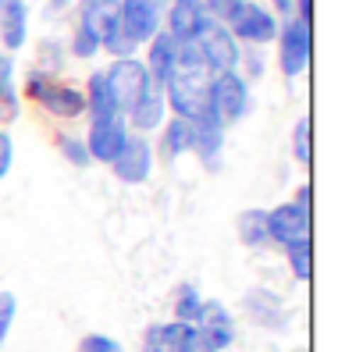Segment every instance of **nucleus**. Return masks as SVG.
<instances>
[{
  "label": "nucleus",
  "mask_w": 363,
  "mask_h": 352,
  "mask_svg": "<svg viewBox=\"0 0 363 352\" xmlns=\"http://www.w3.org/2000/svg\"><path fill=\"white\" fill-rule=\"evenodd\" d=\"M104 75H107V86H111L114 103H118L121 114H128L146 93L157 89L153 79H150V72H146V64H143L139 57H114Z\"/></svg>",
  "instance_id": "1"
},
{
  "label": "nucleus",
  "mask_w": 363,
  "mask_h": 352,
  "mask_svg": "<svg viewBox=\"0 0 363 352\" xmlns=\"http://www.w3.org/2000/svg\"><path fill=\"white\" fill-rule=\"evenodd\" d=\"M207 110L221 121V125H235L246 118L250 110V86L239 72H221V75H211V86H207Z\"/></svg>",
  "instance_id": "2"
},
{
  "label": "nucleus",
  "mask_w": 363,
  "mask_h": 352,
  "mask_svg": "<svg viewBox=\"0 0 363 352\" xmlns=\"http://www.w3.org/2000/svg\"><path fill=\"white\" fill-rule=\"evenodd\" d=\"M278 68L285 79H299L310 68V50H313V36H310V22L299 18H285L278 25Z\"/></svg>",
  "instance_id": "3"
},
{
  "label": "nucleus",
  "mask_w": 363,
  "mask_h": 352,
  "mask_svg": "<svg viewBox=\"0 0 363 352\" xmlns=\"http://www.w3.org/2000/svg\"><path fill=\"white\" fill-rule=\"evenodd\" d=\"M26 89H29V96H33L43 110H50V114H57V118H79V114H86V96H82V89L65 86V82L50 79L47 72H33L29 82H26Z\"/></svg>",
  "instance_id": "4"
},
{
  "label": "nucleus",
  "mask_w": 363,
  "mask_h": 352,
  "mask_svg": "<svg viewBox=\"0 0 363 352\" xmlns=\"http://www.w3.org/2000/svg\"><path fill=\"white\" fill-rule=\"evenodd\" d=\"M114 15H118L121 33L135 47L139 43H150L164 29V8H160V0H118Z\"/></svg>",
  "instance_id": "5"
},
{
  "label": "nucleus",
  "mask_w": 363,
  "mask_h": 352,
  "mask_svg": "<svg viewBox=\"0 0 363 352\" xmlns=\"http://www.w3.org/2000/svg\"><path fill=\"white\" fill-rule=\"evenodd\" d=\"M196 50H200V61L211 75H221V72H235V64L242 61V50H239V40L228 33L225 22H211L200 40H196Z\"/></svg>",
  "instance_id": "6"
},
{
  "label": "nucleus",
  "mask_w": 363,
  "mask_h": 352,
  "mask_svg": "<svg viewBox=\"0 0 363 352\" xmlns=\"http://www.w3.org/2000/svg\"><path fill=\"white\" fill-rule=\"evenodd\" d=\"M228 33L239 40V43H250V47H267L274 43L278 36V18L264 8V4H253V0H242L239 11L225 22Z\"/></svg>",
  "instance_id": "7"
},
{
  "label": "nucleus",
  "mask_w": 363,
  "mask_h": 352,
  "mask_svg": "<svg viewBox=\"0 0 363 352\" xmlns=\"http://www.w3.org/2000/svg\"><path fill=\"white\" fill-rule=\"evenodd\" d=\"M111 171L118 174V178L125 186H143L150 178V171H153V142L143 135V132H128L121 153L111 160Z\"/></svg>",
  "instance_id": "8"
},
{
  "label": "nucleus",
  "mask_w": 363,
  "mask_h": 352,
  "mask_svg": "<svg viewBox=\"0 0 363 352\" xmlns=\"http://www.w3.org/2000/svg\"><path fill=\"white\" fill-rule=\"evenodd\" d=\"M267 235L281 249H289L296 242H310V207L292 200V203H281V207L267 210Z\"/></svg>",
  "instance_id": "9"
},
{
  "label": "nucleus",
  "mask_w": 363,
  "mask_h": 352,
  "mask_svg": "<svg viewBox=\"0 0 363 352\" xmlns=\"http://www.w3.org/2000/svg\"><path fill=\"white\" fill-rule=\"evenodd\" d=\"M128 139V121L125 114H111V118H93L89 121V135H86V149L96 164H111L121 146Z\"/></svg>",
  "instance_id": "10"
},
{
  "label": "nucleus",
  "mask_w": 363,
  "mask_h": 352,
  "mask_svg": "<svg viewBox=\"0 0 363 352\" xmlns=\"http://www.w3.org/2000/svg\"><path fill=\"white\" fill-rule=\"evenodd\" d=\"M211 22L214 18L207 15L200 0H171V8L164 15V33H171L178 43H196Z\"/></svg>",
  "instance_id": "11"
},
{
  "label": "nucleus",
  "mask_w": 363,
  "mask_h": 352,
  "mask_svg": "<svg viewBox=\"0 0 363 352\" xmlns=\"http://www.w3.org/2000/svg\"><path fill=\"white\" fill-rule=\"evenodd\" d=\"M189 125H193V149H196V157L203 160V167L214 171L221 164V153H225V125L211 110L189 118Z\"/></svg>",
  "instance_id": "12"
},
{
  "label": "nucleus",
  "mask_w": 363,
  "mask_h": 352,
  "mask_svg": "<svg viewBox=\"0 0 363 352\" xmlns=\"http://www.w3.org/2000/svg\"><path fill=\"white\" fill-rule=\"evenodd\" d=\"M196 341V327L193 324H150L143 334V352H189Z\"/></svg>",
  "instance_id": "13"
},
{
  "label": "nucleus",
  "mask_w": 363,
  "mask_h": 352,
  "mask_svg": "<svg viewBox=\"0 0 363 352\" xmlns=\"http://www.w3.org/2000/svg\"><path fill=\"white\" fill-rule=\"evenodd\" d=\"M29 40V4L26 0H0V47L8 54L22 50Z\"/></svg>",
  "instance_id": "14"
},
{
  "label": "nucleus",
  "mask_w": 363,
  "mask_h": 352,
  "mask_svg": "<svg viewBox=\"0 0 363 352\" xmlns=\"http://www.w3.org/2000/svg\"><path fill=\"white\" fill-rule=\"evenodd\" d=\"M178 40L171 36V33H157L153 40H150V54H146V72H150V79H153V86L157 89H164V82L174 75V64H178Z\"/></svg>",
  "instance_id": "15"
},
{
  "label": "nucleus",
  "mask_w": 363,
  "mask_h": 352,
  "mask_svg": "<svg viewBox=\"0 0 363 352\" xmlns=\"http://www.w3.org/2000/svg\"><path fill=\"white\" fill-rule=\"evenodd\" d=\"M164 110H167L164 93L153 89V93H146V96L125 114V121H128V128H135V132H153V128L164 125Z\"/></svg>",
  "instance_id": "16"
},
{
  "label": "nucleus",
  "mask_w": 363,
  "mask_h": 352,
  "mask_svg": "<svg viewBox=\"0 0 363 352\" xmlns=\"http://www.w3.org/2000/svg\"><path fill=\"white\" fill-rule=\"evenodd\" d=\"M86 114H89V121L93 118H111V114H121L118 110V103H114V93H111V86H107V75L104 72H93L89 75V82H86Z\"/></svg>",
  "instance_id": "17"
},
{
  "label": "nucleus",
  "mask_w": 363,
  "mask_h": 352,
  "mask_svg": "<svg viewBox=\"0 0 363 352\" xmlns=\"http://www.w3.org/2000/svg\"><path fill=\"white\" fill-rule=\"evenodd\" d=\"M160 157L164 160H178L182 153L193 149V125L186 118H171L167 125H160Z\"/></svg>",
  "instance_id": "18"
},
{
  "label": "nucleus",
  "mask_w": 363,
  "mask_h": 352,
  "mask_svg": "<svg viewBox=\"0 0 363 352\" xmlns=\"http://www.w3.org/2000/svg\"><path fill=\"white\" fill-rule=\"evenodd\" d=\"M100 50H107L111 57H135V43L121 33L118 25V15H114V4L104 11L100 18Z\"/></svg>",
  "instance_id": "19"
},
{
  "label": "nucleus",
  "mask_w": 363,
  "mask_h": 352,
  "mask_svg": "<svg viewBox=\"0 0 363 352\" xmlns=\"http://www.w3.org/2000/svg\"><path fill=\"white\" fill-rule=\"evenodd\" d=\"M239 239L253 249L267 246L271 235H267V210H242L239 214Z\"/></svg>",
  "instance_id": "20"
},
{
  "label": "nucleus",
  "mask_w": 363,
  "mask_h": 352,
  "mask_svg": "<svg viewBox=\"0 0 363 352\" xmlns=\"http://www.w3.org/2000/svg\"><path fill=\"white\" fill-rule=\"evenodd\" d=\"M203 302H207V299H203L193 285H182V288H178V299H174V320L196 327V320H200V313H203Z\"/></svg>",
  "instance_id": "21"
},
{
  "label": "nucleus",
  "mask_w": 363,
  "mask_h": 352,
  "mask_svg": "<svg viewBox=\"0 0 363 352\" xmlns=\"http://www.w3.org/2000/svg\"><path fill=\"white\" fill-rule=\"evenodd\" d=\"M246 302H250V310H253V317H257L260 324H267V327H274V324H278V317H281V313H278V310H281V302H278L271 292H260V288H257Z\"/></svg>",
  "instance_id": "22"
},
{
  "label": "nucleus",
  "mask_w": 363,
  "mask_h": 352,
  "mask_svg": "<svg viewBox=\"0 0 363 352\" xmlns=\"http://www.w3.org/2000/svg\"><path fill=\"white\" fill-rule=\"evenodd\" d=\"M57 146H61V153H65L68 164H75V167H89V164H93V157H89V149H86V139H79V135H61Z\"/></svg>",
  "instance_id": "23"
},
{
  "label": "nucleus",
  "mask_w": 363,
  "mask_h": 352,
  "mask_svg": "<svg viewBox=\"0 0 363 352\" xmlns=\"http://www.w3.org/2000/svg\"><path fill=\"white\" fill-rule=\"evenodd\" d=\"M285 256H289V271H292V278H296V281H310V242H296V246H289Z\"/></svg>",
  "instance_id": "24"
},
{
  "label": "nucleus",
  "mask_w": 363,
  "mask_h": 352,
  "mask_svg": "<svg viewBox=\"0 0 363 352\" xmlns=\"http://www.w3.org/2000/svg\"><path fill=\"white\" fill-rule=\"evenodd\" d=\"M292 157H296V164H310V118L303 114L299 121H296V128H292Z\"/></svg>",
  "instance_id": "25"
},
{
  "label": "nucleus",
  "mask_w": 363,
  "mask_h": 352,
  "mask_svg": "<svg viewBox=\"0 0 363 352\" xmlns=\"http://www.w3.org/2000/svg\"><path fill=\"white\" fill-rule=\"evenodd\" d=\"M15 313H18V299H15V292H0V348H4V341H8V334H11Z\"/></svg>",
  "instance_id": "26"
},
{
  "label": "nucleus",
  "mask_w": 363,
  "mask_h": 352,
  "mask_svg": "<svg viewBox=\"0 0 363 352\" xmlns=\"http://www.w3.org/2000/svg\"><path fill=\"white\" fill-rule=\"evenodd\" d=\"M79 352H125V348H121V341L111 338V334H86V338L79 341Z\"/></svg>",
  "instance_id": "27"
},
{
  "label": "nucleus",
  "mask_w": 363,
  "mask_h": 352,
  "mask_svg": "<svg viewBox=\"0 0 363 352\" xmlns=\"http://www.w3.org/2000/svg\"><path fill=\"white\" fill-rule=\"evenodd\" d=\"M11 164H15V142H11V135L4 128H0V182L8 178Z\"/></svg>",
  "instance_id": "28"
},
{
  "label": "nucleus",
  "mask_w": 363,
  "mask_h": 352,
  "mask_svg": "<svg viewBox=\"0 0 363 352\" xmlns=\"http://www.w3.org/2000/svg\"><path fill=\"white\" fill-rule=\"evenodd\" d=\"M310 11H313V0H292V18L310 22Z\"/></svg>",
  "instance_id": "29"
},
{
  "label": "nucleus",
  "mask_w": 363,
  "mask_h": 352,
  "mask_svg": "<svg viewBox=\"0 0 363 352\" xmlns=\"http://www.w3.org/2000/svg\"><path fill=\"white\" fill-rule=\"evenodd\" d=\"M246 68H250V75H253V79L260 75V68H264V61H260V54H257V50H253V54H246Z\"/></svg>",
  "instance_id": "30"
},
{
  "label": "nucleus",
  "mask_w": 363,
  "mask_h": 352,
  "mask_svg": "<svg viewBox=\"0 0 363 352\" xmlns=\"http://www.w3.org/2000/svg\"><path fill=\"white\" fill-rule=\"evenodd\" d=\"M296 203H303V207H310V186H303V189L296 193Z\"/></svg>",
  "instance_id": "31"
},
{
  "label": "nucleus",
  "mask_w": 363,
  "mask_h": 352,
  "mask_svg": "<svg viewBox=\"0 0 363 352\" xmlns=\"http://www.w3.org/2000/svg\"><path fill=\"white\" fill-rule=\"evenodd\" d=\"M274 8H278V11L289 18V15H292V0H274Z\"/></svg>",
  "instance_id": "32"
},
{
  "label": "nucleus",
  "mask_w": 363,
  "mask_h": 352,
  "mask_svg": "<svg viewBox=\"0 0 363 352\" xmlns=\"http://www.w3.org/2000/svg\"><path fill=\"white\" fill-rule=\"evenodd\" d=\"M189 352H214V348H211V345H203V341H200V338H196V341H193V348H189Z\"/></svg>",
  "instance_id": "33"
},
{
  "label": "nucleus",
  "mask_w": 363,
  "mask_h": 352,
  "mask_svg": "<svg viewBox=\"0 0 363 352\" xmlns=\"http://www.w3.org/2000/svg\"><path fill=\"white\" fill-rule=\"evenodd\" d=\"M104 4H118V0H104Z\"/></svg>",
  "instance_id": "34"
}]
</instances>
